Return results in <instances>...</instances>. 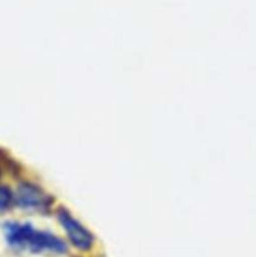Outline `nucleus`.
<instances>
[{
  "mask_svg": "<svg viewBox=\"0 0 256 257\" xmlns=\"http://www.w3.org/2000/svg\"><path fill=\"white\" fill-rule=\"evenodd\" d=\"M5 236L12 247L32 252L64 253L67 246L50 232L39 231L29 223L9 222L5 225Z\"/></svg>",
  "mask_w": 256,
  "mask_h": 257,
  "instance_id": "nucleus-1",
  "label": "nucleus"
},
{
  "mask_svg": "<svg viewBox=\"0 0 256 257\" xmlns=\"http://www.w3.org/2000/svg\"><path fill=\"white\" fill-rule=\"evenodd\" d=\"M58 218H59L60 225L64 228L69 241L75 247L82 251H88L92 247L93 242H94L92 233L79 221L75 220L68 211L60 210L58 212Z\"/></svg>",
  "mask_w": 256,
  "mask_h": 257,
  "instance_id": "nucleus-2",
  "label": "nucleus"
},
{
  "mask_svg": "<svg viewBox=\"0 0 256 257\" xmlns=\"http://www.w3.org/2000/svg\"><path fill=\"white\" fill-rule=\"evenodd\" d=\"M18 205L23 208H44L48 206V196L29 182L20 183L17 190V195L14 196Z\"/></svg>",
  "mask_w": 256,
  "mask_h": 257,
  "instance_id": "nucleus-3",
  "label": "nucleus"
},
{
  "mask_svg": "<svg viewBox=\"0 0 256 257\" xmlns=\"http://www.w3.org/2000/svg\"><path fill=\"white\" fill-rule=\"evenodd\" d=\"M15 201L12 190L7 186H0V212H5L12 207Z\"/></svg>",
  "mask_w": 256,
  "mask_h": 257,
  "instance_id": "nucleus-4",
  "label": "nucleus"
}]
</instances>
